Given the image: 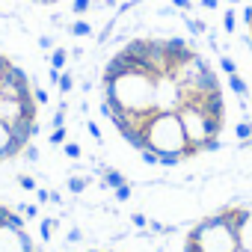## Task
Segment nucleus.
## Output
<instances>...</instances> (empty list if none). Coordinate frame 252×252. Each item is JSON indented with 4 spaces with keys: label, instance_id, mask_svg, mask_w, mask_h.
<instances>
[{
    "label": "nucleus",
    "instance_id": "f257e3e1",
    "mask_svg": "<svg viewBox=\"0 0 252 252\" xmlns=\"http://www.w3.org/2000/svg\"><path fill=\"white\" fill-rule=\"evenodd\" d=\"M101 113L143 160L181 166L217 152L228 125L211 60L181 36H137L101 68Z\"/></svg>",
    "mask_w": 252,
    "mask_h": 252
},
{
    "label": "nucleus",
    "instance_id": "f03ea898",
    "mask_svg": "<svg viewBox=\"0 0 252 252\" xmlns=\"http://www.w3.org/2000/svg\"><path fill=\"white\" fill-rule=\"evenodd\" d=\"M234 231H237V249L234 252H252V208L249 205H228Z\"/></svg>",
    "mask_w": 252,
    "mask_h": 252
},
{
    "label": "nucleus",
    "instance_id": "7ed1b4c3",
    "mask_svg": "<svg viewBox=\"0 0 252 252\" xmlns=\"http://www.w3.org/2000/svg\"><path fill=\"white\" fill-rule=\"evenodd\" d=\"M243 27H246V39H249V48H252V0H246V6H243Z\"/></svg>",
    "mask_w": 252,
    "mask_h": 252
},
{
    "label": "nucleus",
    "instance_id": "20e7f679",
    "mask_svg": "<svg viewBox=\"0 0 252 252\" xmlns=\"http://www.w3.org/2000/svg\"><path fill=\"white\" fill-rule=\"evenodd\" d=\"M63 63H65V51H57L54 54V65H63Z\"/></svg>",
    "mask_w": 252,
    "mask_h": 252
},
{
    "label": "nucleus",
    "instance_id": "39448f33",
    "mask_svg": "<svg viewBox=\"0 0 252 252\" xmlns=\"http://www.w3.org/2000/svg\"><path fill=\"white\" fill-rule=\"evenodd\" d=\"M33 3H39V6H57V3H63V0H33Z\"/></svg>",
    "mask_w": 252,
    "mask_h": 252
}]
</instances>
